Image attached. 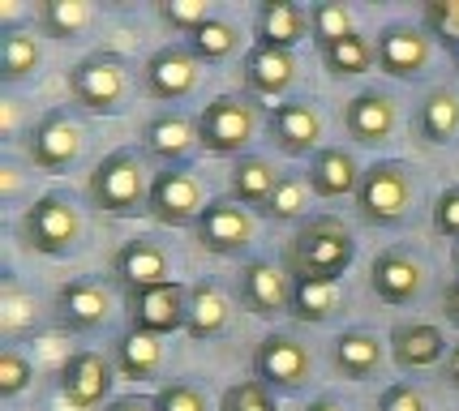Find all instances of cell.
<instances>
[{"mask_svg": "<svg viewBox=\"0 0 459 411\" xmlns=\"http://www.w3.org/2000/svg\"><path fill=\"white\" fill-rule=\"evenodd\" d=\"M352 257H357V235L335 215L305 218L297 235L288 240V270L297 278H335L340 283Z\"/></svg>", "mask_w": 459, "mask_h": 411, "instance_id": "1", "label": "cell"}, {"mask_svg": "<svg viewBox=\"0 0 459 411\" xmlns=\"http://www.w3.org/2000/svg\"><path fill=\"white\" fill-rule=\"evenodd\" d=\"M69 98L91 116H120L129 103V60L120 52H91L69 69Z\"/></svg>", "mask_w": 459, "mask_h": 411, "instance_id": "2", "label": "cell"}, {"mask_svg": "<svg viewBox=\"0 0 459 411\" xmlns=\"http://www.w3.org/2000/svg\"><path fill=\"white\" fill-rule=\"evenodd\" d=\"M86 193L95 201V210L117 218L146 215L151 201V184H146V163L138 158V150H112L108 158L95 163Z\"/></svg>", "mask_w": 459, "mask_h": 411, "instance_id": "3", "label": "cell"}, {"mask_svg": "<svg viewBox=\"0 0 459 411\" xmlns=\"http://www.w3.org/2000/svg\"><path fill=\"white\" fill-rule=\"evenodd\" d=\"M262 129V107L249 95H215L198 112V146L206 155L240 158Z\"/></svg>", "mask_w": 459, "mask_h": 411, "instance_id": "4", "label": "cell"}, {"mask_svg": "<svg viewBox=\"0 0 459 411\" xmlns=\"http://www.w3.org/2000/svg\"><path fill=\"white\" fill-rule=\"evenodd\" d=\"M412 197H417V180L412 167L403 158H378L365 167L357 189V215L369 227H395L408 218L412 210Z\"/></svg>", "mask_w": 459, "mask_h": 411, "instance_id": "5", "label": "cell"}, {"mask_svg": "<svg viewBox=\"0 0 459 411\" xmlns=\"http://www.w3.org/2000/svg\"><path fill=\"white\" fill-rule=\"evenodd\" d=\"M22 240H26V249H35L43 257L74 253L82 240L78 201L65 193V189H52V193L35 197L26 206V215H22Z\"/></svg>", "mask_w": 459, "mask_h": 411, "instance_id": "6", "label": "cell"}, {"mask_svg": "<svg viewBox=\"0 0 459 411\" xmlns=\"http://www.w3.org/2000/svg\"><path fill=\"white\" fill-rule=\"evenodd\" d=\"M82 146H86L82 120L74 116L69 107H52V112H43V116L30 124V133H26V163L48 172V176H60V172H69V167L78 163Z\"/></svg>", "mask_w": 459, "mask_h": 411, "instance_id": "7", "label": "cell"}, {"mask_svg": "<svg viewBox=\"0 0 459 411\" xmlns=\"http://www.w3.org/2000/svg\"><path fill=\"white\" fill-rule=\"evenodd\" d=\"M309 372H314V355H309V347L300 343L297 334L288 330L266 334L258 343V352H254V377L275 398L280 394H300L309 386Z\"/></svg>", "mask_w": 459, "mask_h": 411, "instance_id": "8", "label": "cell"}, {"mask_svg": "<svg viewBox=\"0 0 459 411\" xmlns=\"http://www.w3.org/2000/svg\"><path fill=\"white\" fill-rule=\"evenodd\" d=\"M206 189L189 167H163L151 180V201H146V215L163 223V227H198L202 210H206Z\"/></svg>", "mask_w": 459, "mask_h": 411, "instance_id": "9", "label": "cell"}, {"mask_svg": "<svg viewBox=\"0 0 459 411\" xmlns=\"http://www.w3.org/2000/svg\"><path fill=\"white\" fill-rule=\"evenodd\" d=\"M292 287H297V278L280 261L254 257V261L240 266L237 295H240V309H249L254 317H266V321L288 317L292 313Z\"/></svg>", "mask_w": 459, "mask_h": 411, "instance_id": "10", "label": "cell"}, {"mask_svg": "<svg viewBox=\"0 0 459 411\" xmlns=\"http://www.w3.org/2000/svg\"><path fill=\"white\" fill-rule=\"evenodd\" d=\"M112 381H117V360H108L103 352L82 347V352H74L65 364H60L56 390H60V398H65L69 407L95 411V407H103V403H108Z\"/></svg>", "mask_w": 459, "mask_h": 411, "instance_id": "11", "label": "cell"}, {"mask_svg": "<svg viewBox=\"0 0 459 411\" xmlns=\"http://www.w3.org/2000/svg\"><path fill=\"white\" fill-rule=\"evenodd\" d=\"M198 78H202V64L185 43H168L160 52H151L146 64H142V90H146V98H155V103H180V98H189L198 90Z\"/></svg>", "mask_w": 459, "mask_h": 411, "instance_id": "12", "label": "cell"}, {"mask_svg": "<svg viewBox=\"0 0 459 411\" xmlns=\"http://www.w3.org/2000/svg\"><path fill=\"white\" fill-rule=\"evenodd\" d=\"M56 326L69 334H95L112 317V287L103 278H69L52 300Z\"/></svg>", "mask_w": 459, "mask_h": 411, "instance_id": "13", "label": "cell"}, {"mask_svg": "<svg viewBox=\"0 0 459 411\" xmlns=\"http://www.w3.org/2000/svg\"><path fill=\"white\" fill-rule=\"evenodd\" d=\"M194 235H198V244L206 249V253L240 257L249 244H254L258 227H254V215H249L240 201H232V197H215V201L202 210Z\"/></svg>", "mask_w": 459, "mask_h": 411, "instance_id": "14", "label": "cell"}, {"mask_svg": "<svg viewBox=\"0 0 459 411\" xmlns=\"http://www.w3.org/2000/svg\"><path fill=\"white\" fill-rule=\"evenodd\" d=\"M125 309H129V330L142 334H177L185 330V313H189V287L185 283H163V287H146V292H129L125 295Z\"/></svg>", "mask_w": 459, "mask_h": 411, "instance_id": "15", "label": "cell"}, {"mask_svg": "<svg viewBox=\"0 0 459 411\" xmlns=\"http://www.w3.org/2000/svg\"><path fill=\"white\" fill-rule=\"evenodd\" d=\"M374 52H378V69L395 81H412L429 69V35L425 26L412 21H386L374 39Z\"/></svg>", "mask_w": 459, "mask_h": 411, "instance_id": "16", "label": "cell"}, {"mask_svg": "<svg viewBox=\"0 0 459 411\" xmlns=\"http://www.w3.org/2000/svg\"><path fill=\"white\" fill-rule=\"evenodd\" d=\"M266 137L292 158H314L322 150V116L305 98H283L266 112Z\"/></svg>", "mask_w": 459, "mask_h": 411, "instance_id": "17", "label": "cell"}, {"mask_svg": "<svg viewBox=\"0 0 459 411\" xmlns=\"http://www.w3.org/2000/svg\"><path fill=\"white\" fill-rule=\"evenodd\" d=\"M112 283L120 292H146V287H163L172 283V257L160 240L138 235V240H125L112 257Z\"/></svg>", "mask_w": 459, "mask_h": 411, "instance_id": "18", "label": "cell"}, {"mask_svg": "<svg viewBox=\"0 0 459 411\" xmlns=\"http://www.w3.org/2000/svg\"><path fill=\"white\" fill-rule=\"evenodd\" d=\"M194 146H198V116H189V112H160V116L146 120V129H142V150L163 163V167H185L189 155H194Z\"/></svg>", "mask_w": 459, "mask_h": 411, "instance_id": "19", "label": "cell"}, {"mask_svg": "<svg viewBox=\"0 0 459 411\" xmlns=\"http://www.w3.org/2000/svg\"><path fill=\"white\" fill-rule=\"evenodd\" d=\"M400 124V107L386 90H360L343 103V133L352 137L357 146H382L391 141Z\"/></svg>", "mask_w": 459, "mask_h": 411, "instance_id": "20", "label": "cell"}, {"mask_svg": "<svg viewBox=\"0 0 459 411\" xmlns=\"http://www.w3.org/2000/svg\"><path fill=\"white\" fill-rule=\"evenodd\" d=\"M425 287V270H420V261L412 253H403V249H382L374 257V266H369V292L378 295L382 304H391V309H403V304H412Z\"/></svg>", "mask_w": 459, "mask_h": 411, "instance_id": "21", "label": "cell"}, {"mask_svg": "<svg viewBox=\"0 0 459 411\" xmlns=\"http://www.w3.org/2000/svg\"><path fill=\"white\" fill-rule=\"evenodd\" d=\"M240 78H245V95L249 98H283L297 81V56L254 43L240 56Z\"/></svg>", "mask_w": 459, "mask_h": 411, "instance_id": "22", "label": "cell"}, {"mask_svg": "<svg viewBox=\"0 0 459 411\" xmlns=\"http://www.w3.org/2000/svg\"><path fill=\"white\" fill-rule=\"evenodd\" d=\"M309 35V9L297 0H262L254 13V43L258 47H275V52H292L300 39Z\"/></svg>", "mask_w": 459, "mask_h": 411, "instance_id": "23", "label": "cell"}, {"mask_svg": "<svg viewBox=\"0 0 459 411\" xmlns=\"http://www.w3.org/2000/svg\"><path fill=\"white\" fill-rule=\"evenodd\" d=\"M391 355L403 372H420L442 364L451 352H446V334L434 321H400L391 330Z\"/></svg>", "mask_w": 459, "mask_h": 411, "instance_id": "24", "label": "cell"}, {"mask_svg": "<svg viewBox=\"0 0 459 411\" xmlns=\"http://www.w3.org/2000/svg\"><path fill=\"white\" fill-rule=\"evenodd\" d=\"M360 176H365V167H360L357 158L348 155L343 146H322L318 155L309 158V193H318V197H357L360 189Z\"/></svg>", "mask_w": 459, "mask_h": 411, "instance_id": "25", "label": "cell"}, {"mask_svg": "<svg viewBox=\"0 0 459 411\" xmlns=\"http://www.w3.org/2000/svg\"><path fill=\"white\" fill-rule=\"evenodd\" d=\"M228 321H232V304H228V295H223L220 283H211V278H202L189 287V313H185V334L194 338V343H211V338H220L228 330Z\"/></svg>", "mask_w": 459, "mask_h": 411, "instance_id": "26", "label": "cell"}, {"mask_svg": "<svg viewBox=\"0 0 459 411\" xmlns=\"http://www.w3.org/2000/svg\"><path fill=\"white\" fill-rule=\"evenodd\" d=\"M382 355H386V347L378 343V334L360 330V326L335 334V343H331V364H335V372L348 377V381L374 377V372L382 369Z\"/></svg>", "mask_w": 459, "mask_h": 411, "instance_id": "27", "label": "cell"}, {"mask_svg": "<svg viewBox=\"0 0 459 411\" xmlns=\"http://www.w3.org/2000/svg\"><path fill=\"white\" fill-rule=\"evenodd\" d=\"M412 129L425 146H451L459 133V95L451 86H434L429 95L420 98Z\"/></svg>", "mask_w": 459, "mask_h": 411, "instance_id": "28", "label": "cell"}, {"mask_svg": "<svg viewBox=\"0 0 459 411\" xmlns=\"http://www.w3.org/2000/svg\"><path fill=\"white\" fill-rule=\"evenodd\" d=\"M283 172H275L262 155H240L232 163V180H228V197L240 201V206H254V210H266V201L275 193Z\"/></svg>", "mask_w": 459, "mask_h": 411, "instance_id": "29", "label": "cell"}, {"mask_svg": "<svg viewBox=\"0 0 459 411\" xmlns=\"http://www.w3.org/2000/svg\"><path fill=\"white\" fill-rule=\"evenodd\" d=\"M340 304H343V292L335 278H297V287H292V317L305 321V326L331 321V317L340 313Z\"/></svg>", "mask_w": 459, "mask_h": 411, "instance_id": "30", "label": "cell"}, {"mask_svg": "<svg viewBox=\"0 0 459 411\" xmlns=\"http://www.w3.org/2000/svg\"><path fill=\"white\" fill-rule=\"evenodd\" d=\"M91 21H95V9L86 0H43L39 9H35L39 35H48V39H56V43L82 39Z\"/></svg>", "mask_w": 459, "mask_h": 411, "instance_id": "31", "label": "cell"}, {"mask_svg": "<svg viewBox=\"0 0 459 411\" xmlns=\"http://www.w3.org/2000/svg\"><path fill=\"white\" fill-rule=\"evenodd\" d=\"M163 369V343L155 334L125 330L117 338V372L129 381H151Z\"/></svg>", "mask_w": 459, "mask_h": 411, "instance_id": "32", "label": "cell"}, {"mask_svg": "<svg viewBox=\"0 0 459 411\" xmlns=\"http://www.w3.org/2000/svg\"><path fill=\"white\" fill-rule=\"evenodd\" d=\"M39 64H43V52L30 30L9 26V30L0 35V81H4V86H18V81L35 78Z\"/></svg>", "mask_w": 459, "mask_h": 411, "instance_id": "33", "label": "cell"}, {"mask_svg": "<svg viewBox=\"0 0 459 411\" xmlns=\"http://www.w3.org/2000/svg\"><path fill=\"white\" fill-rule=\"evenodd\" d=\"M185 47L198 56V64H223V60L237 56L240 30L228 18H223V13H215V18L206 21V26H198V30L185 39Z\"/></svg>", "mask_w": 459, "mask_h": 411, "instance_id": "34", "label": "cell"}, {"mask_svg": "<svg viewBox=\"0 0 459 411\" xmlns=\"http://www.w3.org/2000/svg\"><path fill=\"white\" fill-rule=\"evenodd\" d=\"M322 64H326L331 78H360V73H369V69L378 64V52H374V39H369V35L352 30L343 43L322 52Z\"/></svg>", "mask_w": 459, "mask_h": 411, "instance_id": "35", "label": "cell"}, {"mask_svg": "<svg viewBox=\"0 0 459 411\" xmlns=\"http://www.w3.org/2000/svg\"><path fill=\"white\" fill-rule=\"evenodd\" d=\"M352 30H357V26H352V9H348V4H340V0H318V4H309V39L318 43V52L343 43Z\"/></svg>", "mask_w": 459, "mask_h": 411, "instance_id": "36", "label": "cell"}, {"mask_svg": "<svg viewBox=\"0 0 459 411\" xmlns=\"http://www.w3.org/2000/svg\"><path fill=\"white\" fill-rule=\"evenodd\" d=\"M305 210H309V180L283 172L262 215L275 218V223H297V227H300V223H305Z\"/></svg>", "mask_w": 459, "mask_h": 411, "instance_id": "37", "label": "cell"}, {"mask_svg": "<svg viewBox=\"0 0 459 411\" xmlns=\"http://www.w3.org/2000/svg\"><path fill=\"white\" fill-rule=\"evenodd\" d=\"M420 26L446 52H459V0H425L420 4Z\"/></svg>", "mask_w": 459, "mask_h": 411, "instance_id": "38", "label": "cell"}, {"mask_svg": "<svg viewBox=\"0 0 459 411\" xmlns=\"http://www.w3.org/2000/svg\"><path fill=\"white\" fill-rule=\"evenodd\" d=\"M155 13H160V21L168 26V30H177V35H185V39H189L198 26H206V21L215 18V9L202 4V0H160Z\"/></svg>", "mask_w": 459, "mask_h": 411, "instance_id": "39", "label": "cell"}, {"mask_svg": "<svg viewBox=\"0 0 459 411\" xmlns=\"http://www.w3.org/2000/svg\"><path fill=\"white\" fill-rule=\"evenodd\" d=\"M220 411H280V403L258 377H249V381H237V386L223 390Z\"/></svg>", "mask_w": 459, "mask_h": 411, "instance_id": "40", "label": "cell"}, {"mask_svg": "<svg viewBox=\"0 0 459 411\" xmlns=\"http://www.w3.org/2000/svg\"><path fill=\"white\" fill-rule=\"evenodd\" d=\"M30 381H35V364L18 347H4L0 352V398H18Z\"/></svg>", "mask_w": 459, "mask_h": 411, "instance_id": "41", "label": "cell"}, {"mask_svg": "<svg viewBox=\"0 0 459 411\" xmlns=\"http://www.w3.org/2000/svg\"><path fill=\"white\" fill-rule=\"evenodd\" d=\"M155 411H206V394L194 381H168L155 394Z\"/></svg>", "mask_w": 459, "mask_h": 411, "instance_id": "42", "label": "cell"}, {"mask_svg": "<svg viewBox=\"0 0 459 411\" xmlns=\"http://www.w3.org/2000/svg\"><path fill=\"white\" fill-rule=\"evenodd\" d=\"M434 232L459 244V184L442 189L438 201H434Z\"/></svg>", "mask_w": 459, "mask_h": 411, "instance_id": "43", "label": "cell"}, {"mask_svg": "<svg viewBox=\"0 0 459 411\" xmlns=\"http://www.w3.org/2000/svg\"><path fill=\"white\" fill-rule=\"evenodd\" d=\"M378 411H425V398H420V390H412L408 381H395V386L382 390Z\"/></svg>", "mask_w": 459, "mask_h": 411, "instance_id": "44", "label": "cell"}, {"mask_svg": "<svg viewBox=\"0 0 459 411\" xmlns=\"http://www.w3.org/2000/svg\"><path fill=\"white\" fill-rule=\"evenodd\" d=\"M103 411H155V398H142V394H125V398H112Z\"/></svg>", "mask_w": 459, "mask_h": 411, "instance_id": "45", "label": "cell"}, {"mask_svg": "<svg viewBox=\"0 0 459 411\" xmlns=\"http://www.w3.org/2000/svg\"><path fill=\"white\" fill-rule=\"evenodd\" d=\"M442 313H446L451 326H459V278H451V287H446V295H442Z\"/></svg>", "mask_w": 459, "mask_h": 411, "instance_id": "46", "label": "cell"}, {"mask_svg": "<svg viewBox=\"0 0 459 411\" xmlns=\"http://www.w3.org/2000/svg\"><path fill=\"white\" fill-rule=\"evenodd\" d=\"M446 381L459 390V343H451V355H446Z\"/></svg>", "mask_w": 459, "mask_h": 411, "instance_id": "47", "label": "cell"}, {"mask_svg": "<svg viewBox=\"0 0 459 411\" xmlns=\"http://www.w3.org/2000/svg\"><path fill=\"white\" fill-rule=\"evenodd\" d=\"M305 411H343V407H340V398H331V394H318V398H314V403H309Z\"/></svg>", "mask_w": 459, "mask_h": 411, "instance_id": "48", "label": "cell"}, {"mask_svg": "<svg viewBox=\"0 0 459 411\" xmlns=\"http://www.w3.org/2000/svg\"><path fill=\"white\" fill-rule=\"evenodd\" d=\"M451 270H455V278H459V244L451 249Z\"/></svg>", "mask_w": 459, "mask_h": 411, "instance_id": "49", "label": "cell"}, {"mask_svg": "<svg viewBox=\"0 0 459 411\" xmlns=\"http://www.w3.org/2000/svg\"><path fill=\"white\" fill-rule=\"evenodd\" d=\"M451 64H455V73H459V52H451Z\"/></svg>", "mask_w": 459, "mask_h": 411, "instance_id": "50", "label": "cell"}]
</instances>
